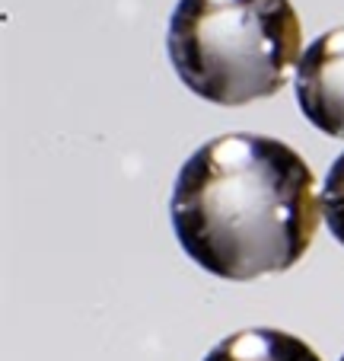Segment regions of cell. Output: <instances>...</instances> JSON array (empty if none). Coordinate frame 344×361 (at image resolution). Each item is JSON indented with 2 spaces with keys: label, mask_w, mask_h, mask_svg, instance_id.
I'll return each mask as SVG.
<instances>
[{
  "label": "cell",
  "mask_w": 344,
  "mask_h": 361,
  "mask_svg": "<svg viewBox=\"0 0 344 361\" xmlns=\"http://www.w3.org/2000/svg\"><path fill=\"white\" fill-rule=\"evenodd\" d=\"M169 218L179 246L204 272L252 281L303 259L322 221V195L291 144L223 135L182 164Z\"/></svg>",
  "instance_id": "6da1fadb"
},
{
  "label": "cell",
  "mask_w": 344,
  "mask_h": 361,
  "mask_svg": "<svg viewBox=\"0 0 344 361\" xmlns=\"http://www.w3.org/2000/svg\"><path fill=\"white\" fill-rule=\"evenodd\" d=\"M166 48L195 96L246 106L284 90L303 58V26L291 0H179Z\"/></svg>",
  "instance_id": "7a4b0ae2"
},
{
  "label": "cell",
  "mask_w": 344,
  "mask_h": 361,
  "mask_svg": "<svg viewBox=\"0 0 344 361\" xmlns=\"http://www.w3.org/2000/svg\"><path fill=\"white\" fill-rule=\"evenodd\" d=\"M293 90L306 122L329 137H344V26L306 48Z\"/></svg>",
  "instance_id": "3957f363"
},
{
  "label": "cell",
  "mask_w": 344,
  "mask_h": 361,
  "mask_svg": "<svg viewBox=\"0 0 344 361\" xmlns=\"http://www.w3.org/2000/svg\"><path fill=\"white\" fill-rule=\"evenodd\" d=\"M204 361H322L310 342L284 329H243L217 342Z\"/></svg>",
  "instance_id": "277c9868"
},
{
  "label": "cell",
  "mask_w": 344,
  "mask_h": 361,
  "mask_svg": "<svg viewBox=\"0 0 344 361\" xmlns=\"http://www.w3.org/2000/svg\"><path fill=\"white\" fill-rule=\"evenodd\" d=\"M322 218L329 224L331 237L344 246V154L331 164L322 185Z\"/></svg>",
  "instance_id": "5b68a950"
},
{
  "label": "cell",
  "mask_w": 344,
  "mask_h": 361,
  "mask_svg": "<svg viewBox=\"0 0 344 361\" xmlns=\"http://www.w3.org/2000/svg\"><path fill=\"white\" fill-rule=\"evenodd\" d=\"M341 361H344V355H341Z\"/></svg>",
  "instance_id": "8992f818"
}]
</instances>
